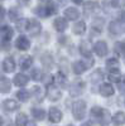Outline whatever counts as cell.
I'll list each match as a JSON object with an SVG mask.
<instances>
[{"instance_id": "obj_1", "label": "cell", "mask_w": 125, "mask_h": 126, "mask_svg": "<svg viewBox=\"0 0 125 126\" xmlns=\"http://www.w3.org/2000/svg\"><path fill=\"white\" fill-rule=\"evenodd\" d=\"M40 5L42 6H38L37 10H36L39 16H48V15H52V14H54L57 12L54 4L51 3V1H46V3L40 4Z\"/></svg>"}, {"instance_id": "obj_2", "label": "cell", "mask_w": 125, "mask_h": 126, "mask_svg": "<svg viewBox=\"0 0 125 126\" xmlns=\"http://www.w3.org/2000/svg\"><path fill=\"white\" fill-rule=\"evenodd\" d=\"M85 111H86V102L78 100L75 101L73 105H72V113L76 120H81L83 116H85Z\"/></svg>"}, {"instance_id": "obj_3", "label": "cell", "mask_w": 125, "mask_h": 126, "mask_svg": "<svg viewBox=\"0 0 125 126\" xmlns=\"http://www.w3.org/2000/svg\"><path fill=\"white\" fill-rule=\"evenodd\" d=\"M40 29H42V27H40V23L38 22V20H29V24H28V32H29V34L30 35H33V37H36V35H38L39 33H40Z\"/></svg>"}, {"instance_id": "obj_4", "label": "cell", "mask_w": 125, "mask_h": 126, "mask_svg": "<svg viewBox=\"0 0 125 126\" xmlns=\"http://www.w3.org/2000/svg\"><path fill=\"white\" fill-rule=\"evenodd\" d=\"M47 96L49 97L51 101H58L62 97V92L56 86H49L48 87V91H47Z\"/></svg>"}, {"instance_id": "obj_5", "label": "cell", "mask_w": 125, "mask_h": 126, "mask_svg": "<svg viewBox=\"0 0 125 126\" xmlns=\"http://www.w3.org/2000/svg\"><path fill=\"white\" fill-rule=\"evenodd\" d=\"M93 50H95V53H96L97 56L104 57V56L107 54V46H106L105 42L100 40V42H97V43L93 46Z\"/></svg>"}, {"instance_id": "obj_6", "label": "cell", "mask_w": 125, "mask_h": 126, "mask_svg": "<svg viewBox=\"0 0 125 126\" xmlns=\"http://www.w3.org/2000/svg\"><path fill=\"white\" fill-rule=\"evenodd\" d=\"M29 46H30V42H29V39L27 37H24V35L18 37V39L15 42V47L19 50H27L29 48Z\"/></svg>"}, {"instance_id": "obj_7", "label": "cell", "mask_w": 125, "mask_h": 126, "mask_svg": "<svg viewBox=\"0 0 125 126\" xmlns=\"http://www.w3.org/2000/svg\"><path fill=\"white\" fill-rule=\"evenodd\" d=\"M1 106H3V110H4V111H6V112H13V111L18 110L19 103H18L15 100H5V101L3 102Z\"/></svg>"}, {"instance_id": "obj_8", "label": "cell", "mask_w": 125, "mask_h": 126, "mask_svg": "<svg viewBox=\"0 0 125 126\" xmlns=\"http://www.w3.org/2000/svg\"><path fill=\"white\" fill-rule=\"evenodd\" d=\"M80 52L82 53V56H85L87 58L91 57V53H92V46L89 40H83L82 43L80 44Z\"/></svg>"}, {"instance_id": "obj_9", "label": "cell", "mask_w": 125, "mask_h": 126, "mask_svg": "<svg viewBox=\"0 0 125 126\" xmlns=\"http://www.w3.org/2000/svg\"><path fill=\"white\" fill-rule=\"evenodd\" d=\"M13 34H14V32H13V29L10 28V27L3 25L1 28H0V35H1V38H3L4 42H9L10 39H12Z\"/></svg>"}, {"instance_id": "obj_10", "label": "cell", "mask_w": 125, "mask_h": 126, "mask_svg": "<svg viewBox=\"0 0 125 126\" xmlns=\"http://www.w3.org/2000/svg\"><path fill=\"white\" fill-rule=\"evenodd\" d=\"M3 69H4L5 72H8V73L13 72V71L15 69V62H14V59L10 58V57L5 58L4 62H3Z\"/></svg>"}, {"instance_id": "obj_11", "label": "cell", "mask_w": 125, "mask_h": 126, "mask_svg": "<svg viewBox=\"0 0 125 126\" xmlns=\"http://www.w3.org/2000/svg\"><path fill=\"white\" fill-rule=\"evenodd\" d=\"M61 119H62V112L56 107H52L49 110V120L52 122H59Z\"/></svg>"}, {"instance_id": "obj_12", "label": "cell", "mask_w": 125, "mask_h": 126, "mask_svg": "<svg viewBox=\"0 0 125 126\" xmlns=\"http://www.w3.org/2000/svg\"><path fill=\"white\" fill-rule=\"evenodd\" d=\"M53 25H54V28H56L58 32H63V30H66V29H67L68 23H67V20H66V19L57 18V19H54Z\"/></svg>"}, {"instance_id": "obj_13", "label": "cell", "mask_w": 125, "mask_h": 126, "mask_svg": "<svg viewBox=\"0 0 125 126\" xmlns=\"http://www.w3.org/2000/svg\"><path fill=\"white\" fill-rule=\"evenodd\" d=\"M65 15L70 20H76L80 16V12H78L76 8H68V9L65 10Z\"/></svg>"}, {"instance_id": "obj_14", "label": "cell", "mask_w": 125, "mask_h": 126, "mask_svg": "<svg viewBox=\"0 0 125 126\" xmlns=\"http://www.w3.org/2000/svg\"><path fill=\"white\" fill-rule=\"evenodd\" d=\"M12 87V83H10L9 78L6 77H0V91L3 93H8Z\"/></svg>"}, {"instance_id": "obj_15", "label": "cell", "mask_w": 125, "mask_h": 126, "mask_svg": "<svg viewBox=\"0 0 125 126\" xmlns=\"http://www.w3.org/2000/svg\"><path fill=\"white\" fill-rule=\"evenodd\" d=\"M85 87V83L83 82H76L72 85L71 87V96H78V94L82 92V88Z\"/></svg>"}, {"instance_id": "obj_16", "label": "cell", "mask_w": 125, "mask_h": 126, "mask_svg": "<svg viewBox=\"0 0 125 126\" xmlns=\"http://www.w3.org/2000/svg\"><path fill=\"white\" fill-rule=\"evenodd\" d=\"M28 77L25 75H22V73H19V75H17L14 77V85L19 86V87H22V86H25L27 83H28Z\"/></svg>"}, {"instance_id": "obj_17", "label": "cell", "mask_w": 125, "mask_h": 126, "mask_svg": "<svg viewBox=\"0 0 125 126\" xmlns=\"http://www.w3.org/2000/svg\"><path fill=\"white\" fill-rule=\"evenodd\" d=\"M100 92L102 96H105V97H109L111 96V94H114V88L111 85H109V83H104V85L100 87Z\"/></svg>"}, {"instance_id": "obj_18", "label": "cell", "mask_w": 125, "mask_h": 126, "mask_svg": "<svg viewBox=\"0 0 125 126\" xmlns=\"http://www.w3.org/2000/svg\"><path fill=\"white\" fill-rule=\"evenodd\" d=\"M32 93H33V96H34V98H36L37 102H40L42 100H43V97H44L43 90H42L40 87H38V86H34L32 88Z\"/></svg>"}, {"instance_id": "obj_19", "label": "cell", "mask_w": 125, "mask_h": 126, "mask_svg": "<svg viewBox=\"0 0 125 126\" xmlns=\"http://www.w3.org/2000/svg\"><path fill=\"white\" fill-rule=\"evenodd\" d=\"M32 63H33V59L29 56H23L20 58V67H22V69H28L32 66Z\"/></svg>"}, {"instance_id": "obj_20", "label": "cell", "mask_w": 125, "mask_h": 126, "mask_svg": "<svg viewBox=\"0 0 125 126\" xmlns=\"http://www.w3.org/2000/svg\"><path fill=\"white\" fill-rule=\"evenodd\" d=\"M119 61L118 59H115V58H110V59H107V62H106V67L110 69V71H112V72H118V69H119Z\"/></svg>"}, {"instance_id": "obj_21", "label": "cell", "mask_w": 125, "mask_h": 126, "mask_svg": "<svg viewBox=\"0 0 125 126\" xmlns=\"http://www.w3.org/2000/svg\"><path fill=\"white\" fill-rule=\"evenodd\" d=\"M86 66L82 63V61H78V62H75L73 66H72V69H73V72L76 73V75H81L82 72L86 71Z\"/></svg>"}, {"instance_id": "obj_22", "label": "cell", "mask_w": 125, "mask_h": 126, "mask_svg": "<svg viewBox=\"0 0 125 126\" xmlns=\"http://www.w3.org/2000/svg\"><path fill=\"white\" fill-rule=\"evenodd\" d=\"M112 122L115 124V125H118V126L125 124V113H123V112H116L115 115H114V117H112Z\"/></svg>"}, {"instance_id": "obj_23", "label": "cell", "mask_w": 125, "mask_h": 126, "mask_svg": "<svg viewBox=\"0 0 125 126\" xmlns=\"http://www.w3.org/2000/svg\"><path fill=\"white\" fill-rule=\"evenodd\" d=\"M28 124V119L25 113H18L17 120H15V126H25Z\"/></svg>"}, {"instance_id": "obj_24", "label": "cell", "mask_w": 125, "mask_h": 126, "mask_svg": "<svg viewBox=\"0 0 125 126\" xmlns=\"http://www.w3.org/2000/svg\"><path fill=\"white\" fill-rule=\"evenodd\" d=\"M32 115H33V117L36 120H43L46 117V112H44V110H42V109H33L32 110Z\"/></svg>"}, {"instance_id": "obj_25", "label": "cell", "mask_w": 125, "mask_h": 126, "mask_svg": "<svg viewBox=\"0 0 125 126\" xmlns=\"http://www.w3.org/2000/svg\"><path fill=\"white\" fill-rule=\"evenodd\" d=\"M85 29H86V24L83 22H78L73 25V33L75 34H82V33H85Z\"/></svg>"}, {"instance_id": "obj_26", "label": "cell", "mask_w": 125, "mask_h": 126, "mask_svg": "<svg viewBox=\"0 0 125 126\" xmlns=\"http://www.w3.org/2000/svg\"><path fill=\"white\" fill-rule=\"evenodd\" d=\"M109 28H110V32L112 34H120L121 33V25L119 22H112Z\"/></svg>"}, {"instance_id": "obj_27", "label": "cell", "mask_w": 125, "mask_h": 126, "mask_svg": "<svg viewBox=\"0 0 125 126\" xmlns=\"http://www.w3.org/2000/svg\"><path fill=\"white\" fill-rule=\"evenodd\" d=\"M115 52L121 56V57H125V43H121V42H118L115 44Z\"/></svg>"}, {"instance_id": "obj_28", "label": "cell", "mask_w": 125, "mask_h": 126, "mask_svg": "<svg viewBox=\"0 0 125 126\" xmlns=\"http://www.w3.org/2000/svg\"><path fill=\"white\" fill-rule=\"evenodd\" d=\"M29 96H30V93L27 91V90H20L18 93H17V97L19 100H22V101H28L29 100Z\"/></svg>"}, {"instance_id": "obj_29", "label": "cell", "mask_w": 125, "mask_h": 126, "mask_svg": "<svg viewBox=\"0 0 125 126\" xmlns=\"http://www.w3.org/2000/svg\"><path fill=\"white\" fill-rule=\"evenodd\" d=\"M107 78H109V81H111V82H118V83H120L121 75H120L119 72H111Z\"/></svg>"}, {"instance_id": "obj_30", "label": "cell", "mask_w": 125, "mask_h": 126, "mask_svg": "<svg viewBox=\"0 0 125 126\" xmlns=\"http://www.w3.org/2000/svg\"><path fill=\"white\" fill-rule=\"evenodd\" d=\"M28 24H29V20L27 19H20L19 22L17 23V27L19 30H27L28 29Z\"/></svg>"}, {"instance_id": "obj_31", "label": "cell", "mask_w": 125, "mask_h": 126, "mask_svg": "<svg viewBox=\"0 0 125 126\" xmlns=\"http://www.w3.org/2000/svg\"><path fill=\"white\" fill-rule=\"evenodd\" d=\"M102 25H104V20L102 19H95L92 22V28L95 29L96 32H100L102 29Z\"/></svg>"}, {"instance_id": "obj_32", "label": "cell", "mask_w": 125, "mask_h": 126, "mask_svg": "<svg viewBox=\"0 0 125 126\" xmlns=\"http://www.w3.org/2000/svg\"><path fill=\"white\" fill-rule=\"evenodd\" d=\"M102 78H104V73L101 71H95L91 75V81H93V82H99Z\"/></svg>"}, {"instance_id": "obj_33", "label": "cell", "mask_w": 125, "mask_h": 126, "mask_svg": "<svg viewBox=\"0 0 125 126\" xmlns=\"http://www.w3.org/2000/svg\"><path fill=\"white\" fill-rule=\"evenodd\" d=\"M104 112H105V110H102L101 107H93L92 110H91V115L92 116H95V117H102V115H104Z\"/></svg>"}, {"instance_id": "obj_34", "label": "cell", "mask_w": 125, "mask_h": 126, "mask_svg": "<svg viewBox=\"0 0 125 126\" xmlns=\"http://www.w3.org/2000/svg\"><path fill=\"white\" fill-rule=\"evenodd\" d=\"M40 78H42V72H40L38 68L32 69V79H34V81H39Z\"/></svg>"}, {"instance_id": "obj_35", "label": "cell", "mask_w": 125, "mask_h": 126, "mask_svg": "<svg viewBox=\"0 0 125 126\" xmlns=\"http://www.w3.org/2000/svg\"><path fill=\"white\" fill-rule=\"evenodd\" d=\"M42 63H43L44 66H48L52 63V57L49 54H44L43 57H42Z\"/></svg>"}, {"instance_id": "obj_36", "label": "cell", "mask_w": 125, "mask_h": 126, "mask_svg": "<svg viewBox=\"0 0 125 126\" xmlns=\"http://www.w3.org/2000/svg\"><path fill=\"white\" fill-rule=\"evenodd\" d=\"M9 18H10V20H13V22H17V20L19 19V16H18V13L15 12L14 9H12L9 12Z\"/></svg>"}, {"instance_id": "obj_37", "label": "cell", "mask_w": 125, "mask_h": 126, "mask_svg": "<svg viewBox=\"0 0 125 126\" xmlns=\"http://www.w3.org/2000/svg\"><path fill=\"white\" fill-rule=\"evenodd\" d=\"M44 79H43V82L46 83V85L49 87V86H52V83H53V77H52L51 75H46L44 77H43Z\"/></svg>"}, {"instance_id": "obj_38", "label": "cell", "mask_w": 125, "mask_h": 126, "mask_svg": "<svg viewBox=\"0 0 125 126\" xmlns=\"http://www.w3.org/2000/svg\"><path fill=\"white\" fill-rule=\"evenodd\" d=\"M56 78H57V82L59 83V85H65V83H66V77H65L63 75H62L61 72H59V73H57Z\"/></svg>"}, {"instance_id": "obj_39", "label": "cell", "mask_w": 125, "mask_h": 126, "mask_svg": "<svg viewBox=\"0 0 125 126\" xmlns=\"http://www.w3.org/2000/svg\"><path fill=\"white\" fill-rule=\"evenodd\" d=\"M0 126H13V124L9 119H1L0 117Z\"/></svg>"}, {"instance_id": "obj_40", "label": "cell", "mask_w": 125, "mask_h": 126, "mask_svg": "<svg viewBox=\"0 0 125 126\" xmlns=\"http://www.w3.org/2000/svg\"><path fill=\"white\" fill-rule=\"evenodd\" d=\"M119 90H120V92H125V79L119 83Z\"/></svg>"}, {"instance_id": "obj_41", "label": "cell", "mask_w": 125, "mask_h": 126, "mask_svg": "<svg viewBox=\"0 0 125 126\" xmlns=\"http://www.w3.org/2000/svg\"><path fill=\"white\" fill-rule=\"evenodd\" d=\"M3 16H4V8L0 4V18H3Z\"/></svg>"}, {"instance_id": "obj_42", "label": "cell", "mask_w": 125, "mask_h": 126, "mask_svg": "<svg viewBox=\"0 0 125 126\" xmlns=\"http://www.w3.org/2000/svg\"><path fill=\"white\" fill-rule=\"evenodd\" d=\"M120 16H121V20H123V22H125V12H123Z\"/></svg>"}, {"instance_id": "obj_43", "label": "cell", "mask_w": 125, "mask_h": 126, "mask_svg": "<svg viewBox=\"0 0 125 126\" xmlns=\"http://www.w3.org/2000/svg\"><path fill=\"white\" fill-rule=\"evenodd\" d=\"M27 126H37V125H36L34 122H28V124H27Z\"/></svg>"}, {"instance_id": "obj_44", "label": "cell", "mask_w": 125, "mask_h": 126, "mask_svg": "<svg viewBox=\"0 0 125 126\" xmlns=\"http://www.w3.org/2000/svg\"><path fill=\"white\" fill-rule=\"evenodd\" d=\"M81 126H91V125H90V122H85V124H82Z\"/></svg>"}, {"instance_id": "obj_45", "label": "cell", "mask_w": 125, "mask_h": 126, "mask_svg": "<svg viewBox=\"0 0 125 126\" xmlns=\"http://www.w3.org/2000/svg\"><path fill=\"white\" fill-rule=\"evenodd\" d=\"M68 126H73V125H68Z\"/></svg>"}]
</instances>
